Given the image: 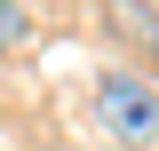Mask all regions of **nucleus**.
<instances>
[{
	"label": "nucleus",
	"mask_w": 159,
	"mask_h": 151,
	"mask_svg": "<svg viewBox=\"0 0 159 151\" xmlns=\"http://www.w3.org/2000/svg\"><path fill=\"white\" fill-rule=\"evenodd\" d=\"M96 119L111 135H127V143H151L159 135V88L135 80V72H103L96 80Z\"/></svg>",
	"instance_id": "obj_1"
},
{
	"label": "nucleus",
	"mask_w": 159,
	"mask_h": 151,
	"mask_svg": "<svg viewBox=\"0 0 159 151\" xmlns=\"http://www.w3.org/2000/svg\"><path fill=\"white\" fill-rule=\"evenodd\" d=\"M24 32H32V24H24V8H16V0H0V56H8V48H24Z\"/></svg>",
	"instance_id": "obj_2"
},
{
	"label": "nucleus",
	"mask_w": 159,
	"mask_h": 151,
	"mask_svg": "<svg viewBox=\"0 0 159 151\" xmlns=\"http://www.w3.org/2000/svg\"><path fill=\"white\" fill-rule=\"evenodd\" d=\"M119 16H127V24H135V32H143V40H151V48H159V16H151V8H143V0H119Z\"/></svg>",
	"instance_id": "obj_3"
}]
</instances>
